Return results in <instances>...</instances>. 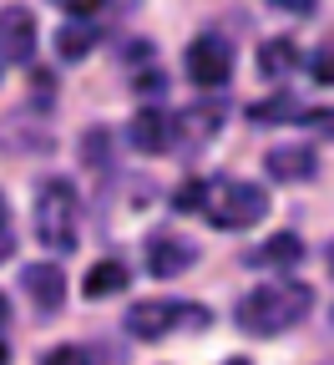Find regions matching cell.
<instances>
[{"instance_id": "ac0fdd59", "label": "cell", "mask_w": 334, "mask_h": 365, "mask_svg": "<svg viewBox=\"0 0 334 365\" xmlns=\"http://www.w3.org/2000/svg\"><path fill=\"white\" fill-rule=\"evenodd\" d=\"M107 153H112V132H107V127H91V132L81 137V158H86L91 168H107Z\"/></svg>"}, {"instance_id": "52a82bcc", "label": "cell", "mask_w": 334, "mask_h": 365, "mask_svg": "<svg viewBox=\"0 0 334 365\" xmlns=\"http://www.w3.org/2000/svg\"><path fill=\"white\" fill-rule=\"evenodd\" d=\"M21 289H26V299L51 319L61 304H66V269L61 264H51V259H41V264H26L21 269Z\"/></svg>"}, {"instance_id": "3957f363", "label": "cell", "mask_w": 334, "mask_h": 365, "mask_svg": "<svg viewBox=\"0 0 334 365\" xmlns=\"http://www.w3.org/2000/svg\"><path fill=\"white\" fill-rule=\"evenodd\" d=\"M203 213L213 228H254L268 213V193L249 178H203Z\"/></svg>"}, {"instance_id": "484cf974", "label": "cell", "mask_w": 334, "mask_h": 365, "mask_svg": "<svg viewBox=\"0 0 334 365\" xmlns=\"http://www.w3.org/2000/svg\"><path fill=\"white\" fill-rule=\"evenodd\" d=\"M324 259H329V274H334V244H329V249H324Z\"/></svg>"}, {"instance_id": "cb8c5ba5", "label": "cell", "mask_w": 334, "mask_h": 365, "mask_svg": "<svg viewBox=\"0 0 334 365\" xmlns=\"http://www.w3.org/2000/svg\"><path fill=\"white\" fill-rule=\"evenodd\" d=\"M278 6H289V11H314V0H278Z\"/></svg>"}, {"instance_id": "30bf717a", "label": "cell", "mask_w": 334, "mask_h": 365, "mask_svg": "<svg viewBox=\"0 0 334 365\" xmlns=\"http://www.w3.org/2000/svg\"><path fill=\"white\" fill-rule=\"evenodd\" d=\"M127 143H132L137 153H147V158L167 153V148H172V117L157 112V107H137V117H132V127H127Z\"/></svg>"}, {"instance_id": "5bb4252c", "label": "cell", "mask_w": 334, "mask_h": 365, "mask_svg": "<svg viewBox=\"0 0 334 365\" xmlns=\"http://www.w3.org/2000/svg\"><path fill=\"white\" fill-rule=\"evenodd\" d=\"M97 41H102L97 21H66L56 31V56L61 61H81V56H91V46H97Z\"/></svg>"}, {"instance_id": "7c38bea8", "label": "cell", "mask_w": 334, "mask_h": 365, "mask_svg": "<svg viewBox=\"0 0 334 365\" xmlns=\"http://www.w3.org/2000/svg\"><path fill=\"white\" fill-rule=\"evenodd\" d=\"M299 259H304V239H299V234H273V239H263V244L249 254L254 269H289V264H299Z\"/></svg>"}, {"instance_id": "8fae6325", "label": "cell", "mask_w": 334, "mask_h": 365, "mask_svg": "<svg viewBox=\"0 0 334 365\" xmlns=\"http://www.w3.org/2000/svg\"><path fill=\"white\" fill-rule=\"evenodd\" d=\"M218 127H223V107H218V102H193L187 112L172 117V132L187 137V143H208Z\"/></svg>"}, {"instance_id": "9a60e30c", "label": "cell", "mask_w": 334, "mask_h": 365, "mask_svg": "<svg viewBox=\"0 0 334 365\" xmlns=\"http://www.w3.org/2000/svg\"><path fill=\"white\" fill-rule=\"evenodd\" d=\"M294 56H299V46H294L289 36L263 41V46H259V71H263V76H283V71L294 66Z\"/></svg>"}, {"instance_id": "603a6c76", "label": "cell", "mask_w": 334, "mask_h": 365, "mask_svg": "<svg viewBox=\"0 0 334 365\" xmlns=\"http://www.w3.org/2000/svg\"><path fill=\"white\" fill-rule=\"evenodd\" d=\"M46 365H76V350H56V355H46Z\"/></svg>"}, {"instance_id": "6da1fadb", "label": "cell", "mask_w": 334, "mask_h": 365, "mask_svg": "<svg viewBox=\"0 0 334 365\" xmlns=\"http://www.w3.org/2000/svg\"><path fill=\"white\" fill-rule=\"evenodd\" d=\"M309 309H314V289H309V284L273 279V284H259V289H249L244 299H238L233 319H238V330H249V335L268 340V335L294 330Z\"/></svg>"}, {"instance_id": "9c48e42d", "label": "cell", "mask_w": 334, "mask_h": 365, "mask_svg": "<svg viewBox=\"0 0 334 365\" xmlns=\"http://www.w3.org/2000/svg\"><path fill=\"white\" fill-rule=\"evenodd\" d=\"M193 264H198V249L187 244V239H177V234L147 239V269L157 274V279H177V274H187Z\"/></svg>"}, {"instance_id": "d4e9b609", "label": "cell", "mask_w": 334, "mask_h": 365, "mask_svg": "<svg viewBox=\"0 0 334 365\" xmlns=\"http://www.w3.org/2000/svg\"><path fill=\"white\" fill-rule=\"evenodd\" d=\"M6 319H11V309H6V294H0V330H6Z\"/></svg>"}, {"instance_id": "4316f807", "label": "cell", "mask_w": 334, "mask_h": 365, "mask_svg": "<svg viewBox=\"0 0 334 365\" xmlns=\"http://www.w3.org/2000/svg\"><path fill=\"white\" fill-rule=\"evenodd\" d=\"M0 365H11V350H6V345H0Z\"/></svg>"}, {"instance_id": "7402d4cb", "label": "cell", "mask_w": 334, "mask_h": 365, "mask_svg": "<svg viewBox=\"0 0 334 365\" xmlns=\"http://www.w3.org/2000/svg\"><path fill=\"white\" fill-rule=\"evenodd\" d=\"M11 249H16V228H11V203L0 193V259H11Z\"/></svg>"}, {"instance_id": "277c9868", "label": "cell", "mask_w": 334, "mask_h": 365, "mask_svg": "<svg viewBox=\"0 0 334 365\" xmlns=\"http://www.w3.org/2000/svg\"><path fill=\"white\" fill-rule=\"evenodd\" d=\"M203 325H208V309L187 299H142L127 309V335L137 340H162L172 330H203Z\"/></svg>"}, {"instance_id": "d6986e66", "label": "cell", "mask_w": 334, "mask_h": 365, "mask_svg": "<svg viewBox=\"0 0 334 365\" xmlns=\"http://www.w3.org/2000/svg\"><path fill=\"white\" fill-rule=\"evenodd\" d=\"M172 208L177 213H203V178H187L182 188L172 193Z\"/></svg>"}, {"instance_id": "44dd1931", "label": "cell", "mask_w": 334, "mask_h": 365, "mask_svg": "<svg viewBox=\"0 0 334 365\" xmlns=\"http://www.w3.org/2000/svg\"><path fill=\"white\" fill-rule=\"evenodd\" d=\"M299 127H309V132H319V137H334V107H324V112H319V107H314V112L304 107V112H299Z\"/></svg>"}, {"instance_id": "5b68a950", "label": "cell", "mask_w": 334, "mask_h": 365, "mask_svg": "<svg viewBox=\"0 0 334 365\" xmlns=\"http://www.w3.org/2000/svg\"><path fill=\"white\" fill-rule=\"evenodd\" d=\"M36 61V16L26 6H0V66Z\"/></svg>"}, {"instance_id": "83f0119b", "label": "cell", "mask_w": 334, "mask_h": 365, "mask_svg": "<svg viewBox=\"0 0 334 365\" xmlns=\"http://www.w3.org/2000/svg\"><path fill=\"white\" fill-rule=\"evenodd\" d=\"M223 365H254V360H244V355H238V360H223Z\"/></svg>"}, {"instance_id": "7a4b0ae2", "label": "cell", "mask_w": 334, "mask_h": 365, "mask_svg": "<svg viewBox=\"0 0 334 365\" xmlns=\"http://www.w3.org/2000/svg\"><path fill=\"white\" fill-rule=\"evenodd\" d=\"M76 223H81L76 188L66 178H41V188H36V239L51 254H71L76 239H81Z\"/></svg>"}, {"instance_id": "e0dca14e", "label": "cell", "mask_w": 334, "mask_h": 365, "mask_svg": "<svg viewBox=\"0 0 334 365\" xmlns=\"http://www.w3.org/2000/svg\"><path fill=\"white\" fill-rule=\"evenodd\" d=\"M76 365H127V345H107V340L76 345Z\"/></svg>"}, {"instance_id": "ba28073f", "label": "cell", "mask_w": 334, "mask_h": 365, "mask_svg": "<svg viewBox=\"0 0 334 365\" xmlns=\"http://www.w3.org/2000/svg\"><path fill=\"white\" fill-rule=\"evenodd\" d=\"M263 168H268L273 182H309L319 173V158H314L309 143H278V148L263 153Z\"/></svg>"}, {"instance_id": "4fadbf2b", "label": "cell", "mask_w": 334, "mask_h": 365, "mask_svg": "<svg viewBox=\"0 0 334 365\" xmlns=\"http://www.w3.org/2000/svg\"><path fill=\"white\" fill-rule=\"evenodd\" d=\"M127 284H132V269H127L122 259H102V264H91L81 294H86V299H107V294H122Z\"/></svg>"}, {"instance_id": "8992f818", "label": "cell", "mask_w": 334, "mask_h": 365, "mask_svg": "<svg viewBox=\"0 0 334 365\" xmlns=\"http://www.w3.org/2000/svg\"><path fill=\"white\" fill-rule=\"evenodd\" d=\"M187 76H193V86H223L233 76V46L223 36H198L193 46H187Z\"/></svg>"}, {"instance_id": "2e32d148", "label": "cell", "mask_w": 334, "mask_h": 365, "mask_svg": "<svg viewBox=\"0 0 334 365\" xmlns=\"http://www.w3.org/2000/svg\"><path fill=\"white\" fill-rule=\"evenodd\" d=\"M299 112H304V107H299L294 97H273V102H254V107H249L254 122H299Z\"/></svg>"}, {"instance_id": "ffe728a7", "label": "cell", "mask_w": 334, "mask_h": 365, "mask_svg": "<svg viewBox=\"0 0 334 365\" xmlns=\"http://www.w3.org/2000/svg\"><path fill=\"white\" fill-rule=\"evenodd\" d=\"M309 76H314L319 86H334V41L324 46V51H314V61H309Z\"/></svg>"}]
</instances>
